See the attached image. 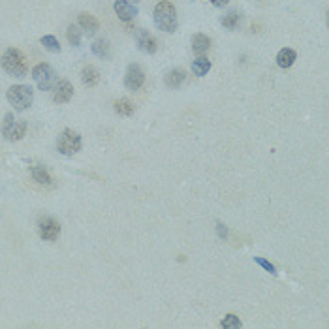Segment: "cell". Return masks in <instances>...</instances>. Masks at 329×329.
Segmentation results:
<instances>
[{
	"instance_id": "1",
	"label": "cell",
	"mask_w": 329,
	"mask_h": 329,
	"mask_svg": "<svg viewBox=\"0 0 329 329\" xmlns=\"http://www.w3.org/2000/svg\"><path fill=\"white\" fill-rule=\"evenodd\" d=\"M154 25L166 34H173L177 30V11H175V6L171 2L160 0L156 4V8H154Z\"/></svg>"
},
{
	"instance_id": "2",
	"label": "cell",
	"mask_w": 329,
	"mask_h": 329,
	"mask_svg": "<svg viewBox=\"0 0 329 329\" xmlns=\"http://www.w3.org/2000/svg\"><path fill=\"white\" fill-rule=\"evenodd\" d=\"M2 68L13 77H25L26 76V62L25 55L15 47H9L2 55Z\"/></svg>"
},
{
	"instance_id": "3",
	"label": "cell",
	"mask_w": 329,
	"mask_h": 329,
	"mask_svg": "<svg viewBox=\"0 0 329 329\" xmlns=\"http://www.w3.org/2000/svg\"><path fill=\"white\" fill-rule=\"evenodd\" d=\"M6 98H8V102L13 106V110L25 111L32 106L34 91L28 87V85H13V87H9L8 89Z\"/></svg>"
},
{
	"instance_id": "4",
	"label": "cell",
	"mask_w": 329,
	"mask_h": 329,
	"mask_svg": "<svg viewBox=\"0 0 329 329\" xmlns=\"http://www.w3.org/2000/svg\"><path fill=\"white\" fill-rule=\"evenodd\" d=\"M81 135L74 132V130H62V134L59 135V141H57V149H59L60 154H64V156H74L77 152L81 151Z\"/></svg>"
},
{
	"instance_id": "5",
	"label": "cell",
	"mask_w": 329,
	"mask_h": 329,
	"mask_svg": "<svg viewBox=\"0 0 329 329\" xmlns=\"http://www.w3.org/2000/svg\"><path fill=\"white\" fill-rule=\"evenodd\" d=\"M32 77H34V81H36V85H38L40 91H49L51 87H53V83H55V79H57L55 70H53L49 64H45V62L38 64V66H34Z\"/></svg>"
},
{
	"instance_id": "6",
	"label": "cell",
	"mask_w": 329,
	"mask_h": 329,
	"mask_svg": "<svg viewBox=\"0 0 329 329\" xmlns=\"http://www.w3.org/2000/svg\"><path fill=\"white\" fill-rule=\"evenodd\" d=\"M2 130H4V135L8 141H19L26 134V122L21 118H13V115H6Z\"/></svg>"
},
{
	"instance_id": "7",
	"label": "cell",
	"mask_w": 329,
	"mask_h": 329,
	"mask_svg": "<svg viewBox=\"0 0 329 329\" xmlns=\"http://www.w3.org/2000/svg\"><path fill=\"white\" fill-rule=\"evenodd\" d=\"M145 83V74L139 64H130L124 76V87L128 91H139Z\"/></svg>"
},
{
	"instance_id": "8",
	"label": "cell",
	"mask_w": 329,
	"mask_h": 329,
	"mask_svg": "<svg viewBox=\"0 0 329 329\" xmlns=\"http://www.w3.org/2000/svg\"><path fill=\"white\" fill-rule=\"evenodd\" d=\"M134 38H135V43H137V47L143 51V53H156L158 49V42H156V38L152 36L149 30H143V28H139V30H135L134 32Z\"/></svg>"
},
{
	"instance_id": "9",
	"label": "cell",
	"mask_w": 329,
	"mask_h": 329,
	"mask_svg": "<svg viewBox=\"0 0 329 329\" xmlns=\"http://www.w3.org/2000/svg\"><path fill=\"white\" fill-rule=\"evenodd\" d=\"M38 233H40V237H42L43 241H55L60 233L59 222L55 219H51V217H45L38 224Z\"/></svg>"
},
{
	"instance_id": "10",
	"label": "cell",
	"mask_w": 329,
	"mask_h": 329,
	"mask_svg": "<svg viewBox=\"0 0 329 329\" xmlns=\"http://www.w3.org/2000/svg\"><path fill=\"white\" fill-rule=\"evenodd\" d=\"M74 96V87L70 81H59L53 89V100L57 104H68Z\"/></svg>"
},
{
	"instance_id": "11",
	"label": "cell",
	"mask_w": 329,
	"mask_h": 329,
	"mask_svg": "<svg viewBox=\"0 0 329 329\" xmlns=\"http://www.w3.org/2000/svg\"><path fill=\"white\" fill-rule=\"evenodd\" d=\"M113 8H115V13L118 15V19H120V21H124V23L132 21V19L137 15V9H135V6H132L128 0H117V2L113 4Z\"/></svg>"
},
{
	"instance_id": "12",
	"label": "cell",
	"mask_w": 329,
	"mask_h": 329,
	"mask_svg": "<svg viewBox=\"0 0 329 329\" xmlns=\"http://www.w3.org/2000/svg\"><path fill=\"white\" fill-rule=\"evenodd\" d=\"M79 26H81L89 36H94V34L100 30V25H98L96 17L91 15V13H85V11L79 13Z\"/></svg>"
},
{
	"instance_id": "13",
	"label": "cell",
	"mask_w": 329,
	"mask_h": 329,
	"mask_svg": "<svg viewBox=\"0 0 329 329\" xmlns=\"http://www.w3.org/2000/svg\"><path fill=\"white\" fill-rule=\"evenodd\" d=\"M186 79V72L185 70H181V68H175V70H171L168 76H166V85H168L169 89H179L181 85L185 83Z\"/></svg>"
},
{
	"instance_id": "14",
	"label": "cell",
	"mask_w": 329,
	"mask_h": 329,
	"mask_svg": "<svg viewBox=\"0 0 329 329\" xmlns=\"http://www.w3.org/2000/svg\"><path fill=\"white\" fill-rule=\"evenodd\" d=\"M81 81L87 87H96V85L100 83V72L94 66H85L83 72H81Z\"/></svg>"
},
{
	"instance_id": "15",
	"label": "cell",
	"mask_w": 329,
	"mask_h": 329,
	"mask_svg": "<svg viewBox=\"0 0 329 329\" xmlns=\"http://www.w3.org/2000/svg\"><path fill=\"white\" fill-rule=\"evenodd\" d=\"M32 179L38 183V185L53 186V177H51L49 171L43 168V166H34L32 168Z\"/></svg>"
},
{
	"instance_id": "16",
	"label": "cell",
	"mask_w": 329,
	"mask_h": 329,
	"mask_svg": "<svg viewBox=\"0 0 329 329\" xmlns=\"http://www.w3.org/2000/svg\"><path fill=\"white\" fill-rule=\"evenodd\" d=\"M296 59H297L296 51L284 47V49H280L279 55H277V64H279L280 68H290L296 62Z\"/></svg>"
},
{
	"instance_id": "17",
	"label": "cell",
	"mask_w": 329,
	"mask_h": 329,
	"mask_svg": "<svg viewBox=\"0 0 329 329\" xmlns=\"http://www.w3.org/2000/svg\"><path fill=\"white\" fill-rule=\"evenodd\" d=\"M209 47H211V40L205 34H194L192 36V49H194V53L203 55Z\"/></svg>"
},
{
	"instance_id": "18",
	"label": "cell",
	"mask_w": 329,
	"mask_h": 329,
	"mask_svg": "<svg viewBox=\"0 0 329 329\" xmlns=\"http://www.w3.org/2000/svg\"><path fill=\"white\" fill-rule=\"evenodd\" d=\"M192 70H194V74L198 77H203L209 70H211V60L205 59L203 55H200V57L192 62Z\"/></svg>"
},
{
	"instance_id": "19",
	"label": "cell",
	"mask_w": 329,
	"mask_h": 329,
	"mask_svg": "<svg viewBox=\"0 0 329 329\" xmlns=\"http://www.w3.org/2000/svg\"><path fill=\"white\" fill-rule=\"evenodd\" d=\"M115 111H117L118 115H124V117H130V115H134V104L128 100V98H120V100L115 102Z\"/></svg>"
},
{
	"instance_id": "20",
	"label": "cell",
	"mask_w": 329,
	"mask_h": 329,
	"mask_svg": "<svg viewBox=\"0 0 329 329\" xmlns=\"http://www.w3.org/2000/svg\"><path fill=\"white\" fill-rule=\"evenodd\" d=\"M91 49H93L94 55H96V57H100V59L110 57V42H108V40H104V38L96 40V42L91 45Z\"/></svg>"
},
{
	"instance_id": "21",
	"label": "cell",
	"mask_w": 329,
	"mask_h": 329,
	"mask_svg": "<svg viewBox=\"0 0 329 329\" xmlns=\"http://www.w3.org/2000/svg\"><path fill=\"white\" fill-rule=\"evenodd\" d=\"M40 42H42L43 47H45L47 51H51V53H60V43L55 36H51V34L42 36V40H40Z\"/></svg>"
},
{
	"instance_id": "22",
	"label": "cell",
	"mask_w": 329,
	"mask_h": 329,
	"mask_svg": "<svg viewBox=\"0 0 329 329\" xmlns=\"http://www.w3.org/2000/svg\"><path fill=\"white\" fill-rule=\"evenodd\" d=\"M239 19H241V15L237 11H229L228 15L222 17V25L226 26V28H229V30H233L239 25Z\"/></svg>"
},
{
	"instance_id": "23",
	"label": "cell",
	"mask_w": 329,
	"mask_h": 329,
	"mask_svg": "<svg viewBox=\"0 0 329 329\" xmlns=\"http://www.w3.org/2000/svg\"><path fill=\"white\" fill-rule=\"evenodd\" d=\"M66 36H68V42L72 43V45H79L81 43V32H79V28L76 25H70L66 30Z\"/></svg>"
},
{
	"instance_id": "24",
	"label": "cell",
	"mask_w": 329,
	"mask_h": 329,
	"mask_svg": "<svg viewBox=\"0 0 329 329\" xmlns=\"http://www.w3.org/2000/svg\"><path fill=\"white\" fill-rule=\"evenodd\" d=\"M220 326H222L224 329H239L241 326H243V324H241V320H239L237 316H233V314H228L224 320L220 322Z\"/></svg>"
},
{
	"instance_id": "25",
	"label": "cell",
	"mask_w": 329,
	"mask_h": 329,
	"mask_svg": "<svg viewBox=\"0 0 329 329\" xmlns=\"http://www.w3.org/2000/svg\"><path fill=\"white\" fill-rule=\"evenodd\" d=\"M254 262L258 263V265H262V267H263V269H265V271H269L271 275H277V269H275V265H273V263H271V262H267L265 258H260V256H254Z\"/></svg>"
},
{
	"instance_id": "26",
	"label": "cell",
	"mask_w": 329,
	"mask_h": 329,
	"mask_svg": "<svg viewBox=\"0 0 329 329\" xmlns=\"http://www.w3.org/2000/svg\"><path fill=\"white\" fill-rule=\"evenodd\" d=\"M211 2L217 6V8H224V6H228L229 4V0H211Z\"/></svg>"
},
{
	"instance_id": "27",
	"label": "cell",
	"mask_w": 329,
	"mask_h": 329,
	"mask_svg": "<svg viewBox=\"0 0 329 329\" xmlns=\"http://www.w3.org/2000/svg\"><path fill=\"white\" fill-rule=\"evenodd\" d=\"M219 231L222 237H226V228H222V224H219Z\"/></svg>"
},
{
	"instance_id": "28",
	"label": "cell",
	"mask_w": 329,
	"mask_h": 329,
	"mask_svg": "<svg viewBox=\"0 0 329 329\" xmlns=\"http://www.w3.org/2000/svg\"><path fill=\"white\" fill-rule=\"evenodd\" d=\"M328 25H329V13H328Z\"/></svg>"
},
{
	"instance_id": "29",
	"label": "cell",
	"mask_w": 329,
	"mask_h": 329,
	"mask_svg": "<svg viewBox=\"0 0 329 329\" xmlns=\"http://www.w3.org/2000/svg\"><path fill=\"white\" fill-rule=\"evenodd\" d=\"M134 2H139V0H134Z\"/></svg>"
}]
</instances>
